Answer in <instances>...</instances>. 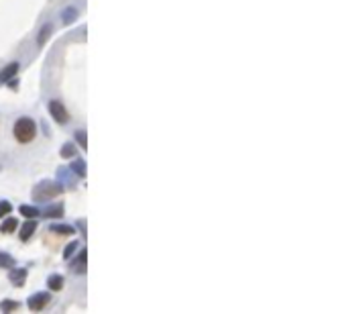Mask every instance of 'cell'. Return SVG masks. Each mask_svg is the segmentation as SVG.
Listing matches in <instances>:
<instances>
[{"mask_svg": "<svg viewBox=\"0 0 348 314\" xmlns=\"http://www.w3.org/2000/svg\"><path fill=\"white\" fill-rule=\"evenodd\" d=\"M11 265H15V259L7 253H0V267H11Z\"/></svg>", "mask_w": 348, "mask_h": 314, "instance_id": "cell-14", "label": "cell"}, {"mask_svg": "<svg viewBox=\"0 0 348 314\" xmlns=\"http://www.w3.org/2000/svg\"><path fill=\"white\" fill-rule=\"evenodd\" d=\"M76 17H78V11H76V9H68L66 13H63V19H66V23H70V19L74 21Z\"/></svg>", "mask_w": 348, "mask_h": 314, "instance_id": "cell-19", "label": "cell"}, {"mask_svg": "<svg viewBox=\"0 0 348 314\" xmlns=\"http://www.w3.org/2000/svg\"><path fill=\"white\" fill-rule=\"evenodd\" d=\"M51 233H59V235H74L76 229H74V227H68V225H55V227H51Z\"/></svg>", "mask_w": 348, "mask_h": 314, "instance_id": "cell-10", "label": "cell"}, {"mask_svg": "<svg viewBox=\"0 0 348 314\" xmlns=\"http://www.w3.org/2000/svg\"><path fill=\"white\" fill-rule=\"evenodd\" d=\"M72 168H74V172H76V174H78V176H82V178H84V176H86V170H84V168H86V166H84V162H80V160H78V162H76V164H74V166H72Z\"/></svg>", "mask_w": 348, "mask_h": 314, "instance_id": "cell-18", "label": "cell"}, {"mask_svg": "<svg viewBox=\"0 0 348 314\" xmlns=\"http://www.w3.org/2000/svg\"><path fill=\"white\" fill-rule=\"evenodd\" d=\"M47 286H49V290L59 292V290L63 288V277H61V275H49V279H47Z\"/></svg>", "mask_w": 348, "mask_h": 314, "instance_id": "cell-7", "label": "cell"}, {"mask_svg": "<svg viewBox=\"0 0 348 314\" xmlns=\"http://www.w3.org/2000/svg\"><path fill=\"white\" fill-rule=\"evenodd\" d=\"M35 231H37V223H35V218H31V221H27V223L23 225V229H21V233H19L21 241H29L31 237H33Z\"/></svg>", "mask_w": 348, "mask_h": 314, "instance_id": "cell-4", "label": "cell"}, {"mask_svg": "<svg viewBox=\"0 0 348 314\" xmlns=\"http://www.w3.org/2000/svg\"><path fill=\"white\" fill-rule=\"evenodd\" d=\"M17 227H19L17 218H13V216H11V218H7V221L3 223V227H0V231L9 235V233H15V231H17Z\"/></svg>", "mask_w": 348, "mask_h": 314, "instance_id": "cell-8", "label": "cell"}, {"mask_svg": "<svg viewBox=\"0 0 348 314\" xmlns=\"http://www.w3.org/2000/svg\"><path fill=\"white\" fill-rule=\"evenodd\" d=\"M74 155H76V147L72 143H66L61 147V157H66V160H68V157H74Z\"/></svg>", "mask_w": 348, "mask_h": 314, "instance_id": "cell-12", "label": "cell"}, {"mask_svg": "<svg viewBox=\"0 0 348 314\" xmlns=\"http://www.w3.org/2000/svg\"><path fill=\"white\" fill-rule=\"evenodd\" d=\"M49 112H51V116H53L59 124H66V122L70 120V114H68L66 106H63V102H59V100H51V102H49Z\"/></svg>", "mask_w": 348, "mask_h": 314, "instance_id": "cell-2", "label": "cell"}, {"mask_svg": "<svg viewBox=\"0 0 348 314\" xmlns=\"http://www.w3.org/2000/svg\"><path fill=\"white\" fill-rule=\"evenodd\" d=\"M11 210H13V204L11 202H7V200L0 202V218H5L7 214H11Z\"/></svg>", "mask_w": 348, "mask_h": 314, "instance_id": "cell-13", "label": "cell"}, {"mask_svg": "<svg viewBox=\"0 0 348 314\" xmlns=\"http://www.w3.org/2000/svg\"><path fill=\"white\" fill-rule=\"evenodd\" d=\"M49 31H51V25H45V29L41 31V35L37 37V45H43V43H45V39H47V35H49Z\"/></svg>", "mask_w": 348, "mask_h": 314, "instance_id": "cell-16", "label": "cell"}, {"mask_svg": "<svg viewBox=\"0 0 348 314\" xmlns=\"http://www.w3.org/2000/svg\"><path fill=\"white\" fill-rule=\"evenodd\" d=\"M19 212H21L23 216H29V218H37V216H39V208H35V206H27V204H23V206L19 208Z\"/></svg>", "mask_w": 348, "mask_h": 314, "instance_id": "cell-9", "label": "cell"}, {"mask_svg": "<svg viewBox=\"0 0 348 314\" xmlns=\"http://www.w3.org/2000/svg\"><path fill=\"white\" fill-rule=\"evenodd\" d=\"M13 135L19 143H31L35 137H37V124L33 118H29V116H21L17 122H15V127H13Z\"/></svg>", "mask_w": 348, "mask_h": 314, "instance_id": "cell-1", "label": "cell"}, {"mask_svg": "<svg viewBox=\"0 0 348 314\" xmlns=\"http://www.w3.org/2000/svg\"><path fill=\"white\" fill-rule=\"evenodd\" d=\"M76 247H78V243H72V245H68V247H66V251H63V257H66V259H70V255H74Z\"/></svg>", "mask_w": 348, "mask_h": 314, "instance_id": "cell-20", "label": "cell"}, {"mask_svg": "<svg viewBox=\"0 0 348 314\" xmlns=\"http://www.w3.org/2000/svg\"><path fill=\"white\" fill-rule=\"evenodd\" d=\"M76 139H78V143H80L82 149H88V137H86L84 131H78V133H76Z\"/></svg>", "mask_w": 348, "mask_h": 314, "instance_id": "cell-15", "label": "cell"}, {"mask_svg": "<svg viewBox=\"0 0 348 314\" xmlns=\"http://www.w3.org/2000/svg\"><path fill=\"white\" fill-rule=\"evenodd\" d=\"M25 279H27V269H15L11 273V281H13L15 286H23Z\"/></svg>", "mask_w": 348, "mask_h": 314, "instance_id": "cell-6", "label": "cell"}, {"mask_svg": "<svg viewBox=\"0 0 348 314\" xmlns=\"http://www.w3.org/2000/svg\"><path fill=\"white\" fill-rule=\"evenodd\" d=\"M17 72H19V64H9V66H7L3 72H0V82H3V84H5V82H9V80H11V78H13Z\"/></svg>", "mask_w": 348, "mask_h": 314, "instance_id": "cell-5", "label": "cell"}, {"mask_svg": "<svg viewBox=\"0 0 348 314\" xmlns=\"http://www.w3.org/2000/svg\"><path fill=\"white\" fill-rule=\"evenodd\" d=\"M61 214H63V206L59 204V206H51V208H47L45 218H57V216H61Z\"/></svg>", "mask_w": 348, "mask_h": 314, "instance_id": "cell-11", "label": "cell"}, {"mask_svg": "<svg viewBox=\"0 0 348 314\" xmlns=\"http://www.w3.org/2000/svg\"><path fill=\"white\" fill-rule=\"evenodd\" d=\"M17 308H19L17 302H3V304H0V310H3V312H13Z\"/></svg>", "mask_w": 348, "mask_h": 314, "instance_id": "cell-17", "label": "cell"}, {"mask_svg": "<svg viewBox=\"0 0 348 314\" xmlns=\"http://www.w3.org/2000/svg\"><path fill=\"white\" fill-rule=\"evenodd\" d=\"M49 294L47 292H39V294H33L29 300H27V306H29V310H33V312H39V310H43L47 304H49Z\"/></svg>", "mask_w": 348, "mask_h": 314, "instance_id": "cell-3", "label": "cell"}]
</instances>
